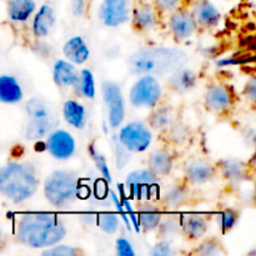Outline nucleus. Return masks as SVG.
<instances>
[{"instance_id": "obj_21", "label": "nucleus", "mask_w": 256, "mask_h": 256, "mask_svg": "<svg viewBox=\"0 0 256 256\" xmlns=\"http://www.w3.org/2000/svg\"><path fill=\"white\" fill-rule=\"evenodd\" d=\"M214 168L204 160H194L185 169V178L192 184H205L214 178Z\"/></svg>"}, {"instance_id": "obj_42", "label": "nucleus", "mask_w": 256, "mask_h": 256, "mask_svg": "<svg viewBox=\"0 0 256 256\" xmlns=\"http://www.w3.org/2000/svg\"><path fill=\"white\" fill-rule=\"evenodd\" d=\"M245 95H246L252 102H254L256 99V82L254 78L246 84V88H245Z\"/></svg>"}, {"instance_id": "obj_11", "label": "nucleus", "mask_w": 256, "mask_h": 256, "mask_svg": "<svg viewBox=\"0 0 256 256\" xmlns=\"http://www.w3.org/2000/svg\"><path fill=\"white\" fill-rule=\"evenodd\" d=\"M46 149L55 159L66 160L75 152V140L66 130H55L48 138Z\"/></svg>"}, {"instance_id": "obj_4", "label": "nucleus", "mask_w": 256, "mask_h": 256, "mask_svg": "<svg viewBox=\"0 0 256 256\" xmlns=\"http://www.w3.org/2000/svg\"><path fill=\"white\" fill-rule=\"evenodd\" d=\"M45 199L55 208H66L79 195V179L70 170H55L44 182Z\"/></svg>"}, {"instance_id": "obj_8", "label": "nucleus", "mask_w": 256, "mask_h": 256, "mask_svg": "<svg viewBox=\"0 0 256 256\" xmlns=\"http://www.w3.org/2000/svg\"><path fill=\"white\" fill-rule=\"evenodd\" d=\"M152 134L149 126L142 122H132L125 125L119 132V142L125 150L142 152L149 148Z\"/></svg>"}, {"instance_id": "obj_37", "label": "nucleus", "mask_w": 256, "mask_h": 256, "mask_svg": "<svg viewBox=\"0 0 256 256\" xmlns=\"http://www.w3.org/2000/svg\"><path fill=\"white\" fill-rule=\"evenodd\" d=\"M174 254L172 252V248L170 245L169 240H162L158 244H155L152 246V252H150V255L152 256H170Z\"/></svg>"}, {"instance_id": "obj_39", "label": "nucleus", "mask_w": 256, "mask_h": 256, "mask_svg": "<svg viewBox=\"0 0 256 256\" xmlns=\"http://www.w3.org/2000/svg\"><path fill=\"white\" fill-rule=\"evenodd\" d=\"M116 254L119 256H134L135 252L132 242L125 238H119L116 240Z\"/></svg>"}, {"instance_id": "obj_41", "label": "nucleus", "mask_w": 256, "mask_h": 256, "mask_svg": "<svg viewBox=\"0 0 256 256\" xmlns=\"http://www.w3.org/2000/svg\"><path fill=\"white\" fill-rule=\"evenodd\" d=\"M72 12L75 16H82L85 12V0H72Z\"/></svg>"}, {"instance_id": "obj_15", "label": "nucleus", "mask_w": 256, "mask_h": 256, "mask_svg": "<svg viewBox=\"0 0 256 256\" xmlns=\"http://www.w3.org/2000/svg\"><path fill=\"white\" fill-rule=\"evenodd\" d=\"M156 12L150 4L140 2L132 9V25L139 32H150L156 26Z\"/></svg>"}, {"instance_id": "obj_36", "label": "nucleus", "mask_w": 256, "mask_h": 256, "mask_svg": "<svg viewBox=\"0 0 256 256\" xmlns=\"http://www.w3.org/2000/svg\"><path fill=\"white\" fill-rule=\"evenodd\" d=\"M238 219H239V214L235 210L228 209L222 212L220 215V225H222V232H229L230 229H232Z\"/></svg>"}, {"instance_id": "obj_25", "label": "nucleus", "mask_w": 256, "mask_h": 256, "mask_svg": "<svg viewBox=\"0 0 256 256\" xmlns=\"http://www.w3.org/2000/svg\"><path fill=\"white\" fill-rule=\"evenodd\" d=\"M36 9L34 0H9L8 14L14 22H26Z\"/></svg>"}, {"instance_id": "obj_32", "label": "nucleus", "mask_w": 256, "mask_h": 256, "mask_svg": "<svg viewBox=\"0 0 256 256\" xmlns=\"http://www.w3.org/2000/svg\"><path fill=\"white\" fill-rule=\"evenodd\" d=\"M96 224L106 234H115L119 229V218L112 212H102L96 216Z\"/></svg>"}, {"instance_id": "obj_10", "label": "nucleus", "mask_w": 256, "mask_h": 256, "mask_svg": "<svg viewBox=\"0 0 256 256\" xmlns=\"http://www.w3.org/2000/svg\"><path fill=\"white\" fill-rule=\"evenodd\" d=\"M132 16L129 0H102L99 18L105 26L115 28L125 24Z\"/></svg>"}, {"instance_id": "obj_1", "label": "nucleus", "mask_w": 256, "mask_h": 256, "mask_svg": "<svg viewBox=\"0 0 256 256\" xmlns=\"http://www.w3.org/2000/svg\"><path fill=\"white\" fill-rule=\"evenodd\" d=\"M65 234L64 220L54 212H26L18 222V240L20 244L32 249L59 244Z\"/></svg>"}, {"instance_id": "obj_30", "label": "nucleus", "mask_w": 256, "mask_h": 256, "mask_svg": "<svg viewBox=\"0 0 256 256\" xmlns=\"http://www.w3.org/2000/svg\"><path fill=\"white\" fill-rule=\"evenodd\" d=\"M75 86H78L82 96L92 99L95 96V82L92 72L88 69L82 70V72L79 74V80Z\"/></svg>"}, {"instance_id": "obj_38", "label": "nucleus", "mask_w": 256, "mask_h": 256, "mask_svg": "<svg viewBox=\"0 0 256 256\" xmlns=\"http://www.w3.org/2000/svg\"><path fill=\"white\" fill-rule=\"evenodd\" d=\"M186 138H188V132H186V128H185L184 125H180V124L170 125V139H172V142L180 144V142H184Z\"/></svg>"}, {"instance_id": "obj_5", "label": "nucleus", "mask_w": 256, "mask_h": 256, "mask_svg": "<svg viewBox=\"0 0 256 256\" xmlns=\"http://www.w3.org/2000/svg\"><path fill=\"white\" fill-rule=\"evenodd\" d=\"M26 112L30 122L25 130V138L28 140H39L46 136L55 125L52 110L44 100L32 98L26 102Z\"/></svg>"}, {"instance_id": "obj_40", "label": "nucleus", "mask_w": 256, "mask_h": 256, "mask_svg": "<svg viewBox=\"0 0 256 256\" xmlns=\"http://www.w3.org/2000/svg\"><path fill=\"white\" fill-rule=\"evenodd\" d=\"M179 5V0H154L155 9L162 12H174Z\"/></svg>"}, {"instance_id": "obj_9", "label": "nucleus", "mask_w": 256, "mask_h": 256, "mask_svg": "<svg viewBox=\"0 0 256 256\" xmlns=\"http://www.w3.org/2000/svg\"><path fill=\"white\" fill-rule=\"evenodd\" d=\"M102 99L108 106V119L110 126L116 129L125 118V102L122 89L116 82H104L102 85Z\"/></svg>"}, {"instance_id": "obj_13", "label": "nucleus", "mask_w": 256, "mask_h": 256, "mask_svg": "<svg viewBox=\"0 0 256 256\" xmlns=\"http://www.w3.org/2000/svg\"><path fill=\"white\" fill-rule=\"evenodd\" d=\"M195 22L202 28H215L222 19V14L210 0H196L192 12Z\"/></svg>"}, {"instance_id": "obj_6", "label": "nucleus", "mask_w": 256, "mask_h": 256, "mask_svg": "<svg viewBox=\"0 0 256 256\" xmlns=\"http://www.w3.org/2000/svg\"><path fill=\"white\" fill-rule=\"evenodd\" d=\"M162 98V85L152 75H142L130 90V104L138 109L154 108Z\"/></svg>"}, {"instance_id": "obj_28", "label": "nucleus", "mask_w": 256, "mask_h": 256, "mask_svg": "<svg viewBox=\"0 0 256 256\" xmlns=\"http://www.w3.org/2000/svg\"><path fill=\"white\" fill-rule=\"evenodd\" d=\"M220 170L225 179L239 182L244 179V164L236 159H224L220 162Z\"/></svg>"}, {"instance_id": "obj_33", "label": "nucleus", "mask_w": 256, "mask_h": 256, "mask_svg": "<svg viewBox=\"0 0 256 256\" xmlns=\"http://www.w3.org/2000/svg\"><path fill=\"white\" fill-rule=\"evenodd\" d=\"M195 252L202 256H218L224 254L222 244L215 239H209L200 244V246L195 250Z\"/></svg>"}, {"instance_id": "obj_35", "label": "nucleus", "mask_w": 256, "mask_h": 256, "mask_svg": "<svg viewBox=\"0 0 256 256\" xmlns=\"http://www.w3.org/2000/svg\"><path fill=\"white\" fill-rule=\"evenodd\" d=\"M78 254H80V250L69 245H56V246L52 245V249L42 252V255L45 256H75Z\"/></svg>"}, {"instance_id": "obj_29", "label": "nucleus", "mask_w": 256, "mask_h": 256, "mask_svg": "<svg viewBox=\"0 0 256 256\" xmlns=\"http://www.w3.org/2000/svg\"><path fill=\"white\" fill-rule=\"evenodd\" d=\"M149 124L155 130H165L172 124V112L170 108L162 106L155 109L149 118Z\"/></svg>"}, {"instance_id": "obj_3", "label": "nucleus", "mask_w": 256, "mask_h": 256, "mask_svg": "<svg viewBox=\"0 0 256 256\" xmlns=\"http://www.w3.org/2000/svg\"><path fill=\"white\" fill-rule=\"evenodd\" d=\"M39 188L34 166L26 162H12L0 166V194L19 204L30 199Z\"/></svg>"}, {"instance_id": "obj_22", "label": "nucleus", "mask_w": 256, "mask_h": 256, "mask_svg": "<svg viewBox=\"0 0 256 256\" xmlns=\"http://www.w3.org/2000/svg\"><path fill=\"white\" fill-rule=\"evenodd\" d=\"M149 170L156 176H166L172 172V156L169 152L162 149L154 150L148 159Z\"/></svg>"}, {"instance_id": "obj_34", "label": "nucleus", "mask_w": 256, "mask_h": 256, "mask_svg": "<svg viewBox=\"0 0 256 256\" xmlns=\"http://www.w3.org/2000/svg\"><path fill=\"white\" fill-rule=\"evenodd\" d=\"M89 152H90V156H92V159L94 160L95 165H96V168L99 169V172H102V176H104L108 182H110V180H112V176H110L109 168H108V162L104 155L100 154L99 150L95 149L94 146H90Z\"/></svg>"}, {"instance_id": "obj_7", "label": "nucleus", "mask_w": 256, "mask_h": 256, "mask_svg": "<svg viewBox=\"0 0 256 256\" xmlns=\"http://www.w3.org/2000/svg\"><path fill=\"white\" fill-rule=\"evenodd\" d=\"M125 186L135 200H152L159 194V180L149 169L134 170L125 180Z\"/></svg>"}, {"instance_id": "obj_16", "label": "nucleus", "mask_w": 256, "mask_h": 256, "mask_svg": "<svg viewBox=\"0 0 256 256\" xmlns=\"http://www.w3.org/2000/svg\"><path fill=\"white\" fill-rule=\"evenodd\" d=\"M198 76L192 70L188 68H178L176 70L172 72L168 84L172 90L175 92H188L196 86Z\"/></svg>"}, {"instance_id": "obj_26", "label": "nucleus", "mask_w": 256, "mask_h": 256, "mask_svg": "<svg viewBox=\"0 0 256 256\" xmlns=\"http://www.w3.org/2000/svg\"><path fill=\"white\" fill-rule=\"evenodd\" d=\"M162 212L156 206L150 204H144L139 210V224L144 229V232H152L156 230L162 222Z\"/></svg>"}, {"instance_id": "obj_20", "label": "nucleus", "mask_w": 256, "mask_h": 256, "mask_svg": "<svg viewBox=\"0 0 256 256\" xmlns=\"http://www.w3.org/2000/svg\"><path fill=\"white\" fill-rule=\"evenodd\" d=\"M182 232L190 239H202L208 232V222L199 214H185L180 219Z\"/></svg>"}, {"instance_id": "obj_44", "label": "nucleus", "mask_w": 256, "mask_h": 256, "mask_svg": "<svg viewBox=\"0 0 256 256\" xmlns=\"http://www.w3.org/2000/svg\"><path fill=\"white\" fill-rule=\"evenodd\" d=\"M185 2H196V0H185Z\"/></svg>"}, {"instance_id": "obj_18", "label": "nucleus", "mask_w": 256, "mask_h": 256, "mask_svg": "<svg viewBox=\"0 0 256 256\" xmlns=\"http://www.w3.org/2000/svg\"><path fill=\"white\" fill-rule=\"evenodd\" d=\"M64 56L72 64H84L89 59V48L82 36H72L62 46Z\"/></svg>"}, {"instance_id": "obj_2", "label": "nucleus", "mask_w": 256, "mask_h": 256, "mask_svg": "<svg viewBox=\"0 0 256 256\" xmlns=\"http://www.w3.org/2000/svg\"><path fill=\"white\" fill-rule=\"evenodd\" d=\"M188 60V52L179 48L150 46L132 52L128 59V68L134 75L160 76L184 66Z\"/></svg>"}, {"instance_id": "obj_12", "label": "nucleus", "mask_w": 256, "mask_h": 256, "mask_svg": "<svg viewBox=\"0 0 256 256\" xmlns=\"http://www.w3.org/2000/svg\"><path fill=\"white\" fill-rule=\"evenodd\" d=\"M169 28L176 39H188L196 30V22L192 12L175 9L169 18Z\"/></svg>"}, {"instance_id": "obj_17", "label": "nucleus", "mask_w": 256, "mask_h": 256, "mask_svg": "<svg viewBox=\"0 0 256 256\" xmlns=\"http://www.w3.org/2000/svg\"><path fill=\"white\" fill-rule=\"evenodd\" d=\"M52 79L59 86H75L79 80V72L72 62L58 60L52 68Z\"/></svg>"}, {"instance_id": "obj_24", "label": "nucleus", "mask_w": 256, "mask_h": 256, "mask_svg": "<svg viewBox=\"0 0 256 256\" xmlns=\"http://www.w3.org/2000/svg\"><path fill=\"white\" fill-rule=\"evenodd\" d=\"M62 115L69 125L75 129H82L86 122V112L85 108L76 100H68L62 106Z\"/></svg>"}, {"instance_id": "obj_43", "label": "nucleus", "mask_w": 256, "mask_h": 256, "mask_svg": "<svg viewBox=\"0 0 256 256\" xmlns=\"http://www.w3.org/2000/svg\"><path fill=\"white\" fill-rule=\"evenodd\" d=\"M2 229H0V242H2Z\"/></svg>"}, {"instance_id": "obj_23", "label": "nucleus", "mask_w": 256, "mask_h": 256, "mask_svg": "<svg viewBox=\"0 0 256 256\" xmlns=\"http://www.w3.org/2000/svg\"><path fill=\"white\" fill-rule=\"evenodd\" d=\"M22 99V90L16 78L12 75H0V102L14 104Z\"/></svg>"}, {"instance_id": "obj_31", "label": "nucleus", "mask_w": 256, "mask_h": 256, "mask_svg": "<svg viewBox=\"0 0 256 256\" xmlns=\"http://www.w3.org/2000/svg\"><path fill=\"white\" fill-rule=\"evenodd\" d=\"M158 228H159V236L162 240H169V242L182 232L180 220L176 218H168L165 222H160Z\"/></svg>"}, {"instance_id": "obj_14", "label": "nucleus", "mask_w": 256, "mask_h": 256, "mask_svg": "<svg viewBox=\"0 0 256 256\" xmlns=\"http://www.w3.org/2000/svg\"><path fill=\"white\" fill-rule=\"evenodd\" d=\"M232 98L229 90L220 85H212L205 92V105L215 112H224L232 106Z\"/></svg>"}, {"instance_id": "obj_27", "label": "nucleus", "mask_w": 256, "mask_h": 256, "mask_svg": "<svg viewBox=\"0 0 256 256\" xmlns=\"http://www.w3.org/2000/svg\"><path fill=\"white\" fill-rule=\"evenodd\" d=\"M189 192L184 185H172L162 195V202L169 209H178L186 202Z\"/></svg>"}, {"instance_id": "obj_19", "label": "nucleus", "mask_w": 256, "mask_h": 256, "mask_svg": "<svg viewBox=\"0 0 256 256\" xmlns=\"http://www.w3.org/2000/svg\"><path fill=\"white\" fill-rule=\"evenodd\" d=\"M55 20L56 19L52 8L49 4L42 5L32 20V32L39 38L46 36L54 28Z\"/></svg>"}]
</instances>
